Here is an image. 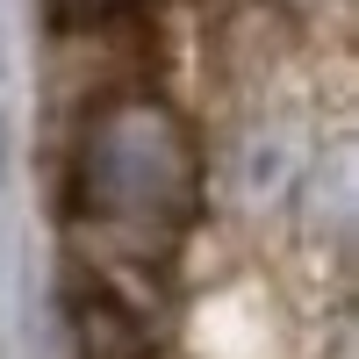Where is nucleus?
<instances>
[{
    "mask_svg": "<svg viewBox=\"0 0 359 359\" xmlns=\"http://www.w3.org/2000/svg\"><path fill=\"white\" fill-rule=\"evenodd\" d=\"M79 223L123 259H165L201 208V151L194 130L151 94L108 101L72 158Z\"/></svg>",
    "mask_w": 359,
    "mask_h": 359,
    "instance_id": "1",
    "label": "nucleus"
},
{
    "mask_svg": "<svg viewBox=\"0 0 359 359\" xmlns=\"http://www.w3.org/2000/svg\"><path fill=\"white\" fill-rule=\"evenodd\" d=\"M115 8H130V0H57L65 22H94V15H115Z\"/></svg>",
    "mask_w": 359,
    "mask_h": 359,
    "instance_id": "2",
    "label": "nucleus"
}]
</instances>
